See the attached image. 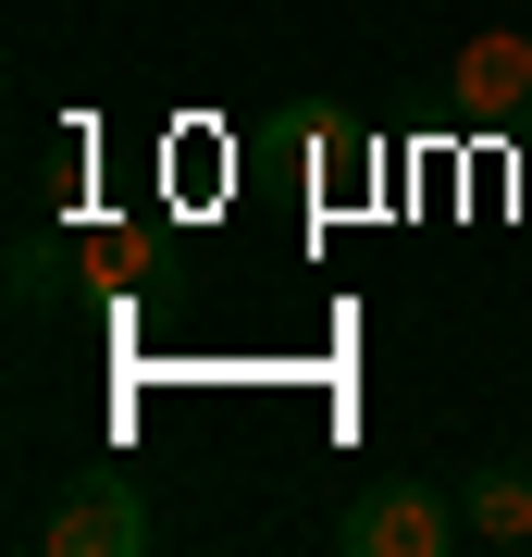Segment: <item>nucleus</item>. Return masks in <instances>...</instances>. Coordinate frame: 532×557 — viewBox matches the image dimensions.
I'll return each mask as SVG.
<instances>
[{
	"label": "nucleus",
	"instance_id": "obj_1",
	"mask_svg": "<svg viewBox=\"0 0 532 557\" xmlns=\"http://www.w3.org/2000/svg\"><path fill=\"white\" fill-rule=\"evenodd\" d=\"M38 545H50V557H149V496H137V471H124V458L75 471V483L50 496Z\"/></svg>",
	"mask_w": 532,
	"mask_h": 557
},
{
	"label": "nucleus",
	"instance_id": "obj_2",
	"mask_svg": "<svg viewBox=\"0 0 532 557\" xmlns=\"http://www.w3.org/2000/svg\"><path fill=\"white\" fill-rule=\"evenodd\" d=\"M458 520H471V508H458L446 483H372V496H347L335 545H347V557H446Z\"/></svg>",
	"mask_w": 532,
	"mask_h": 557
},
{
	"label": "nucleus",
	"instance_id": "obj_3",
	"mask_svg": "<svg viewBox=\"0 0 532 557\" xmlns=\"http://www.w3.org/2000/svg\"><path fill=\"white\" fill-rule=\"evenodd\" d=\"M446 87H458V112H471V124H532V38H520V25L471 38Z\"/></svg>",
	"mask_w": 532,
	"mask_h": 557
},
{
	"label": "nucleus",
	"instance_id": "obj_4",
	"mask_svg": "<svg viewBox=\"0 0 532 557\" xmlns=\"http://www.w3.org/2000/svg\"><path fill=\"white\" fill-rule=\"evenodd\" d=\"M471 533L483 545H532V458H495V471H471Z\"/></svg>",
	"mask_w": 532,
	"mask_h": 557
},
{
	"label": "nucleus",
	"instance_id": "obj_5",
	"mask_svg": "<svg viewBox=\"0 0 532 557\" xmlns=\"http://www.w3.org/2000/svg\"><path fill=\"white\" fill-rule=\"evenodd\" d=\"M13 298H25V310H50V298H62V248H50V236H25V248H13Z\"/></svg>",
	"mask_w": 532,
	"mask_h": 557
}]
</instances>
